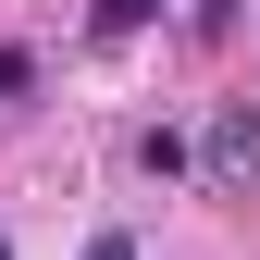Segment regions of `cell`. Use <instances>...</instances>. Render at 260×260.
<instances>
[{
    "mask_svg": "<svg viewBox=\"0 0 260 260\" xmlns=\"http://www.w3.org/2000/svg\"><path fill=\"white\" fill-rule=\"evenodd\" d=\"M199 174H211V199H260V100H223L199 124Z\"/></svg>",
    "mask_w": 260,
    "mask_h": 260,
    "instance_id": "1",
    "label": "cell"
},
{
    "mask_svg": "<svg viewBox=\"0 0 260 260\" xmlns=\"http://www.w3.org/2000/svg\"><path fill=\"white\" fill-rule=\"evenodd\" d=\"M87 260H137V236H124V223H112V236H87Z\"/></svg>",
    "mask_w": 260,
    "mask_h": 260,
    "instance_id": "6",
    "label": "cell"
},
{
    "mask_svg": "<svg viewBox=\"0 0 260 260\" xmlns=\"http://www.w3.org/2000/svg\"><path fill=\"white\" fill-rule=\"evenodd\" d=\"M38 87V50H0V100H25Z\"/></svg>",
    "mask_w": 260,
    "mask_h": 260,
    "instance_id": "4",
    "label": "cell"
},
{
    "mask_svg": "<svg viewBox=\"0 0 260 260\" xmlns=\"http://www.w3.org/2000/svg\"><path fill=\"white\" fill-rule=\"evenodd\" d=\"M248 13V0H199V38H223V25H236Z\"/></svg>",
    "mask_w": 260,
    "mask_h": 260,
    "instance_id": "5",
    "label": "cell"
},
{
    "mask_svg": "<svg viewBox=\"0 0 260 260\" xmlns=\"http://www.w3.org/2000/svg\"><path fill=\"white\" fill-rule=\"evenodd\" d=\"M0 260H13V248H0Z\"/></svg>",
    "mask_w": 260,
    "mask_h": 260,
    "instance_id": "7",
    "label": "cell"
},
{
    "mask_svg": "<svg viewBox=\"0 0 260 260\" xmlns=\"http://www.w3.org/2000/svg\"><path fill=\"white\" fill-rule=\"evenodd\" d=\"M137 174H149V186H174V174H199V137H174V124H149V137H137Z\"/></svg>",
    "mask_w": 260,
    "mask_h": 260,
    "instance_id": "2",
    "label": "cell"
},
{
    "mask_svg": "<svg viewBox=\"0 0 260 260\" xmlns=\"http://www.w3.org/2000/svg\"><path fill=\"white\" fill-rule=\"evenodd\" d=\"M149 13H161V0H100V38H137Z\"/></svg>",
    "mask_w": 260,
    "mask_h": 260,
    "instance_id": "3",
    "label": "cell"
}]
</instances>
